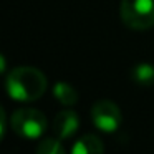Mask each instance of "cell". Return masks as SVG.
Listing matches in <instances>:
<instances>
[{
	"label": "cell",
	"mask_w": 154,
	"mask_h": 154,
	"mask_svg": "<svg viewBox=\"0 0 154 154\" xmlns=\"http://www.w3.org/2000/svg\"><path fill=\"white\" fill-rule=\"evenodd\" d=\"M12 129L25 139H38L47 129V116L35 108H20L12 114Z\"/></svg>",
	"instance_id": "3"
},
{
	"label": "cell",
	"mask_w": 154,
	"mask_h": 154,
	"mask_svg": "<svg viewBox=\"0 0 154 154\" xmlns=\"http://www.w3.org/2000/svg\"><path fill=\"white\" fill-rule=\"evenodd\" d=\"M53 96L57 101H60L63 106H73L78 101V93L70 83L66 81H58L53 86Z\"/></svg>",
	"instance_id": "7"
},
{
	"label": "cell",
	"mask_w": 154,
	"mask_h": 154,
	"mask_svg": "<svg viewBox=\"0 0 154 154\" xmlns=\"http://www.w3.org/2000/svg\"><path fill=\"white\" fill-rule=\"evenodd\" d=\"M37 154H66L58 137H47L37 147Z\"/></svg>",
	"instance_id": "9"
},
{
	"label": "cell",
	"mask_w": 154,
	"mask_h": 154,
	"mask_svg": "<svg viewBox=\"0 0 154 154\" xmlns=\"http://www.w3.org/2000/svg\"><path fill=\"white\" fill-rule=\"evenodd\" d=\"M119 15L131 30H147L154 25V0H121Z\"/></svg>",
	"instance_id": "2"
},
{
	"label": "cell",
	"mask_w": 154,
	"mask_h": 154,
	"mask_svg": "<svg viewBox=\"0 0 154 154\" xmlns=\"http://www.w3.org/2000/svg\"><path fill=\"white\" fill-rule=\"evenodd\" d=\"M71 154H104L103 141L94 134H85L75 141Z\"/></svg>",
	"instance_id": "6"
},
{
	"label": "cell",
	"mask_w": 154,
	"mask_h": 154,
	"mask_svg": "<svg viewBox=\"0 0 154 154\" xmlns=\"http://www.w3.org/2000/svg\"><path fill=\"white\" fill-rule=\"evenodd\" d=\"M78 128H80V119L73 109L60 111L53 119V134L60 141L73 137L76 134Z\"/></svg>",
	"instance_id": "5"
},
{
	"label": "cell",
	"mask_w": 154,
	"mask_h": 154,
	"mask_svg": "<svg viewBox=\"0 0 154 154\" xmlns=\"http://www.w3.org/2000/svg\"><path fill=\"white\" fill-rule=\"evenodd\" d=\"M5 70H7V60H5L4 55L0 53V75L5 73Z\"/></svg>",
	"instance_id": "11"
},
{
	"label": "cell",
	"mask_w": 154,
	"mask_h": 154,
	"mask_svg": "<svg viewBox=\"0 0 154 154\" xmlns=\"http://www.w3.org/2000/svg\"><path fill=\"white\" fill-rule=\"evenodd\" d=\"M5 129H7V114H5L4 108L0 106V141L5 134Z\"/></svg>",
	"instance_id": "10"
},
{
	"label": "cell",
	"mask_w": 154,
	"mask_h": 154,
	"mask_svg": "<svg viewBox=\"0 0 154 154\" xmlns=\"http://www.w3.org/2000/svg\"><path fill=\"white\" fill-rule=\"evenodd\" d=\"M131 78L134 83L141 85V86H151L154 85V65L151 63H139L133 68L131 71Z\"/></svg>",
	"instance_id": "8"
},
{
	"label": "cell",
	"mask_w": 154,
	"mask_h": 154,
	"mask_svg": "<svg viewBox=\"0 0 154 154\" xmlns=\"http://www.w3.org/2000/svg\"><path fill=\"white\" fill-rule=\"evenodd\" d=\"M5 90L15 101H37L47 91V76L35 66H18L7 73Z\"/></svg>",
	"instance_id": "1"
},
{
	"label": "cell",
	"mask_w": 154,
	"mask_h": 154,
	"mask_svg": "<svg viewBox=\"0 0 154 154\" xmlns=\"http://www.w3.org/2000/svg\"><path fill=\"white\" fill-rule=\"evenodd\" d=\"M91 119L93 124L103 133H114L119 129L123 123V114L116 103L109 100H101L91 108Z\"/></svg>",
	"instance_id": "4"
}]
</instances>
